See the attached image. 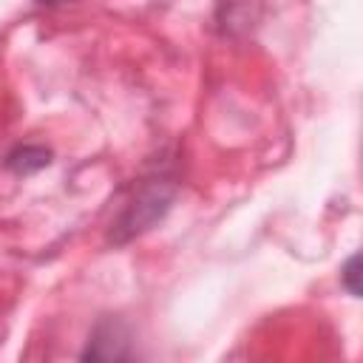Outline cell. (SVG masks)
<instances>
[{
  "instance_id": "7a4b0ae2",
  "label": "cell",
  "mask_w": 363,
  "mask_h": 363,
  "mask_svg": "<svg viewBox=\"0 0 363 363\" xmlns=\"http://www.w3.org/2000/svg\"><path fill=\"white\" fill-rule=\"evenodd\" d=\"M37 3H45V6H60V3H68V0H37Z\"/></svg>"
},
{
  "instance_id": "6da1fadb",
  "label": "cell",
  "mask_w": 363,
  "mask_h": 363,
  "mask_svg": "<svg viewBox=\"0 0 363 363\" xmlns=\"http://www.w3.org/2000/svg\"><path fill=\"white\" fill-rule=\"evenodd\" d=\"M357 264H360V258L352 255V258L346 261V267H343V284H346V289H349L354 298L360 295V286H357Z\"/></svg>"
}]
</instances>
